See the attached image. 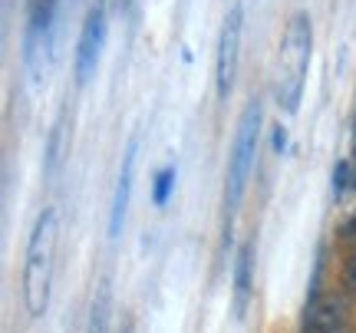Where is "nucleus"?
I'll use <instances>...</instances> for the list:
<instances>
[{
  "mask_svg": "<svg viewBox=\"0 0 356 333\" xmlns=\"http://www.w3.org/2000/svg\"><path fill=\"white\" fill-rule=\"evenodd\" d=\"M254 291V241H244L234 257V314L244 317Z\"/></svg>",
  "mask_w": 356,
  "mask_h": 333,
  "instance_id": "obj_8",
  "label": "nucleus"
},
{
  "mask_svg": "<svg viewBox=\"0 0 356 333\" xmlns=\"http://www.w3.org/2000/svg\"><path fill=\"white\" fill-rule=\"evenodd\" d=\"M122 333H132V330H129V327H126V330H122Z\"/></svg>",
  "mask_w": 356,
  "mask_h": 333,
  "instance_id": "obj_16",
  "label": "nucleus"
},
{
  "mask_svg": "<svg viewBox=\"0 0 356 333\" xmlns=\"http://www.w3.org/2000/svg\"><path fill=\"white\" fill-rule=\"evenodd\" d=\"M284 149H287V132H284V126L277 122V126H274V152L280 155Z\"/></svg>",
  "mask_w": 356,
  "mask_h": 333,
  "instance_id": "obj_14",
  "label": "nucleus"
},
{
  "mask_svg": "<svg viewBox=\"0 0 356 333\" xmlns=\"http://www.w3.org/2000/svg\"><path fill=\"white\" fill-rule=\"evenodd\" d=\"M257 136H261V99H251L244 106L241 119H238V132L231 142V159H228V208L241 205V195L248 188V175L254 168V152H257Z\"/></svg>",
  "mask_w": 356,
  "mask_h": 333,
  "instance_id": "obj_3",
  "label": "nucleus"
},
{
  "mask_svg": "<svg viewBox=\"0 0 356 333\" xmlns=\"http://www.w3.org/2000/svg\"><path fill=\"white\" fill-rule=\"evenodd\" d=\"M337 234H340V238H346V241H350V238H356V215H350V218L340 225V231H337Z\"/></svg>",
  "mask_w": 356,
  "mask_h": 333,
  "instance_id": "obj_15",
  "label": "nucleus"
},
{
  "mask_svg": "<svg viewBox=\"0 0 356 333\" xmlns=\"http://www.w3.org/2000/svg\"><path fill=\"white\" fill-rule=\"evenodd\" d=\"M343 284L350 291H356V251L343 261Z\"/></svg>",
  "mask_w": 356,
  "mask_h": 333,
  "instance_id": "obj_13",
  "label": "nucleus"
},
{
  "mask_svg": "<svg viewBox=\"0 0 356 333\" xmlns=\"http://www.w3.org/2000/svg\"><path fill=\"white\" fill-rule=\"evenodd\" d=\"M175 188V165H165L159 175H155V185H152V202L155 208H165L168 205V195Z\"/></svg>",
  "mask_w": 356,
  "mask_h": 333,
  "instance_id": "obj_11",
  "label": "nucleus"
},
{
  "mask_svg": "<svg viewBox=\"0 0 356 333\" xmlns=\"http://www.w3.org/2000/svg\"><path fill=\"white\" fill-rule=\"evenodd\" d=\"M304 333H353L350 317H346V304L337 297H327V300L310 297L304 310Z\"/></svg>",
  "mask_w": 356,
  "mask_h": 333,
  "instance_id": "obj_6",
  "label": "nucleus"
},
{
  "mask_svg": "<svg viewBox=\"0 0 356 333\" xmlns=\"http://www.w3.org/2000/svg\"><path fill=\"white\" fill-rule=\"evenodd\" d=\"M346 185H353V181H350V165H346V162H337V172H333V192H343Z\"/></svg>",
  "mask_w": 356,
  "mask_h": 333,
  "instance_id": "obj_12",
  "label": "nucleus"
},
{
  "mask_svg": "<svg viewBox=\"0 0 356 333\" xmlns=\"http://www.w3.org/2000/svg\"><path fill=\"white\" fill-rule=\"evenodd\" d=\"M109 317H113V291L102 281L96 297H92V307H89L86 333H109Z\"/></svg>",
  "mask_w": 356,
  "mask_h": 333,
  "instance_id": "obj_9",
  "label": "nucleus"
},
{
  "mask_svg": "<svg viewBox=\"0 0 356 333\" xmlns=\"http://www.w3.org/2000/svg\"><path fill=\"white\" fill-rule=\"evenodd\" d=\"M310 50H314V26L310 13L297 10L284 26L277 53V99L284 103L287 113H297L300 92L307 83V66H310Z\"/></svg>",
  "mask_w": 356,
  "mask_h": 333,
  "instance_id": "obj_2",
  "label": "nucleus"
},
{
  "mask_svg": "<svg viewBox=\"0 0 356 333\" xmlns=\"http://www.w3.org/2000/svg\"><path fill=\"white\" fill-rule=\"evenodd\" d=\"M56 17V0H30V33H26V50L37 37H47Z\"/></svg>",
  "mask_w": 356,
  "mask_h": 333,
  "instance_id": "obj_10",
  "label": "nucleus"
},
{
  "mask_svg": "<svg viewBox=\"0 0 356 333\" xmlns=\"http://www.w3.org/2000/svg\"><path fill=\"white\" fill-rule=\"evenodd\" d=\"M241 30H244V7L231 3V10L221 20V33H218V50H215V90L218 99L225 103L234 90V73H238V53H241Z\"/></svg>",
  "mask_w": 356,
  "mask_h": 333,
  "instance_id": "obj_4",
  "label": "nucleus"
},
{
  "mask_svg": "<svg viewBox=\"0 0 356 333\" xmlns=\"http://www.w3.org/2000/svg\"><path fill=\"white\" fill-rule=\"evenodd\" d=\"M102 40H106V10L102 3L89 7L86 20H83V30H79V43H76V56H73V70H76V83H89V76L96 73V63H99V50Z\"/></svg>",
  "mask_w": 356,
  "mask_h": 333,
  "instance_id": "obj_5",
  "label": "nucleus"
},
{
  "mask_svg": "<svg viewBox=\"0 0 356 333\" xmlns=\"http://www.w3.org/2000/svg\"><path fill=\"white\" fill-rule=\"evenodd\" d=\"M136 149L139 142L132 139L126 145L122 155V172L115 179V192H113V208H109V238L122 234V221H126V208H129V192H132V172H136Z\"/></svg>",
  "mask_w": 356,
  "mask_h": 333,
  "instance_id": "obj_7",
  "label": "nucleus"
},
{
  "mask_svg": "<svg viewBox=\"0 0 356 333\" xmlns=\"http://www.w3.org/2000/svg\"><path fill=\"white\" fill-rule=\"evenodd\" d=\"M53 257H56V208H43L30 231L24 264V304L30 317H43L50 307Z\"/></svg>",
  "mask_w": 356,
  "mask_h": 333,
  "instance_id": "obj_1",
  "label": "nucleus"
}]
</instances>
